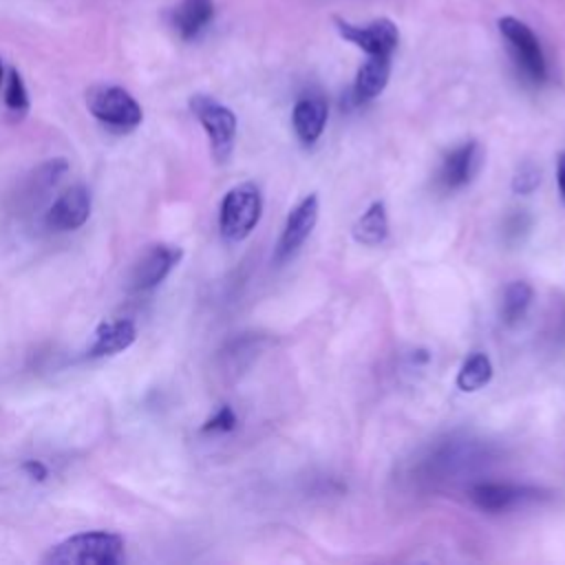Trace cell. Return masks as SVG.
<instances>
[{
	"mask_svg": "<svg viewBox=\"0 0 565 565\" xmlns=\"http://www.w3.org/2000/svg\"><path fill=\"white\" fill-rule=\"evenodd\" d=\"M4 104L13 113H24L29 108V93L22 82V75L15 68H9L4 82Z\"/></svg>",
	"mask_w": 565,
	"mask_h": 565,
	"instance_id": "cell-19",
	"label": "cell"
},
{
	"mask_svg": "<svg viewBox=\"0 0 565 565\" xmlns=\"http://www.w3.org/2000/svg\"><path fill=\"white\" fill-rule=\"evenodd\" d=\"M318 196L316 194H307L302 201H298V205L287 214L285 227L280 232L278 245H276V254L274 260L282 263L287 258H291L300 245L307 241V236L313 232L316 223H318Z\"/></svg>",
	"mask_w": 565,
	"mask_h": 565,
	"instance_id": "cell-8",
	"label": "cell"
},
{
	"mask_svg": "<svg viewBox=\"0 0 565 565\" xmlns=\"http://www.w3.org/2000/svg\"><path fill=\"white\" fill-rule=\"evenodd\" d=\"M541 183V170L534 163H523L512 177V190L516 194H532Z\"/></svg>",
	"mask_w": 565,
	"mask_h": 565,
	"instance_id": "cell-20",
	"label": "cell"
},
{
	"mask_svg": "<svg viewBox=\"0 0 565 565\" xmlns=\"http://www.w3.org/2000/svg\"><path fill=\"white\" fill-rule=\"evenodd\" d=\"M556 183H558L561 196L565 199V152L558 157V163H556Z\"/></svg>",
	"mask_w": 565,
	"mask_h": 565,
	"instance_id": "cell-23",
	"label": "cell"
},
{
	"mask_svg": "<svg viewBox=\"0 0 565 565\" xmlns=\"http://www.w3.org/2000/svg\"><path fill=\"white\" fill-rule=\"evenodd\" d=\"M90 205V192L84 185H71L53 201L46 212V225L55 232H73L88 221Z\"/></svg>",
	"mask_w": 565,
	"mask_h": 565,
	"instance_id": "cell-9",
	"label": "cell"
},
{
	"mask_svg": "<svg viewBox=\"0 0 565 565\" xmlns=\"http://www.w3.org/2000/svg\"><path fill=\"white\" fill-rule=\"evenodd\" d=\"M263 196L258 185L245 181L227 190L218 210V227L227 241H243L258 225Z\"/></svg>",
	"mask_w": 565,
	"mask_h": 565,
	"instance_id": "cell-4",
	"label": "cell"
},
{
	"mask_svg": "<svg viewBox=\"0 0 565 565\" xmlns=\"http://www.w3.org/2000/svg\"><path fill=\"white\" fill-rule=\"evenodd\" d=\"M22 468L29 472V477H33V479H38V481H42V479L46 477V468H44V463H40V461H35V459L24 461V466H22Z\"/></svg>",
	"mask_w": 565,
	"mask_h": 565,
	"instance_id": "cell-22",
	"label": "cell"
},
{
	"mask_svg": "<svg viewBox=\"0 0 565 565\" xmlns=\"http://www.w3.org/2000/svg\"><path fill=\"white\" fill-rule=\"evenodd\" d=\"M327 115H329L327 102L322 97H318V95L300 97L294 104L291 124H294V130H296L298 139L305 146H311V143H316L320 139V135L324 130V124H327Z\"/></svg>",
	"mask_w": 565,
	"mask_h": 565,
	"instance_id": "cell-10",
	"label": "cell"
},
{
	"mask_svg": "<svg viewBox=\"0 0 565 565\" xmlns=\"http://www.w3.org/2000/svg\"><path fill=\"white\" fill-rule=\"evenodd\" d=\"M124 561V539L95 530L82 532L53 545L44 556L49 565H117Z\"/></svg>",
	"mask_w": 565,
	"mask_h": 565,
	"instance_id": "cell-1",
	"label": "cell"
},
{
	"mask_svg": "<svg viewBox=\"0 0 565 565\" xmlns=\"http://www.w3.org/2000/svg\"><path fill=\"white\" fill-rule=\"evenodd\" d=\"M532 285L530 282H525V280H512L508 287H505V291H503V298H501V320L505 322V324H514V322H519L523 316H525V311H527V307H530V302H532Z\"/></svg>",
	"mask_w": 565,
	"mask_h": 565,
	"instance_id": "cell-18",
	"label": "cell"
},
{
	"mask_svg": "<svg viewBox=\"0 0 565 565\" xmlns=\"http://www.w3.org/2000/svg\"><path fill=\"white\" fill-rule=\"evenodd\" d=\"M181 256L183 252L177 245H168V243L150 245L132 267L130 289L132 291L154 289L177 267Z\"/></svg>",
	"mask_w": 565,
	"mask_h": 565,
	"instance_id": "cell-7",
	"label": "cell"
},
{
	"mask_svg": "<svg viewBox=\"0 0 565 565\" xmlns=\"http://www.w3.org/2000/svg\"><path fill=\"white\" fill-rule=\"evenodd\" d=\"M137 338V327L128 318L119 320H104L95 331V342L88 351L90 358H104L115 355L124 349H128Z\"/></svg>",
	"mask_w": 565,
	"mask_h": 565,
	"instance_id": "cell-13",
	"label": "cell"
},
{
	"mask_svg": "<svg viewBox=\"0 0 565 565\" xmlns=\"http://www.w3.org/2000/svg\"><path fill=\"white\" fill-rule=\"evenodd\" d=\"M527 494H534V490L512 486V483H477L470 488L472 503L486 512L508 510L514 503L523 501Z\"/></svg>",
	"mask_w": 565,
	"mask_h": 565,
	"instance_id": "cell-15",
	"label": "cell"
},
{
	"mask_svg": "<svg viewBox=\"0 0 565 565\" xmlns=\"http://www.w3.org/2000/svg\"><path fill=\"white\" fill-rule=\"evenodd\" d=\"M492 380V362L486 353H472L457 373V388L463 393H475Z\"/></svg>",
	"mask_w": 565,
	"mask_h": 565,
	"instance_id": "cell-17",
	"label": "cell"
},
{
	"mask_svg": "<svg viewBox=\"0 0 565 565\" xmlns=\"http://www.w3.org/2000/svg\"><path fill=\"white\" fill-rule=\"evenodd\" d=\"M214 20V0H179L170 13L172 29L181 40H196Z\"/></svg>",
	"mask_w": 565,
	"mask_h": 565,
	"instance_id": "cell-11",
	"label": "cell"
},
{
	"mask_svg": "<svg viewBox=\"0 0 565 565\" xmlns=\"http://www.w3.org/2000/svg\"><path fill=\"white\" fill-rule=\"evenodd\" d=\"M236 426V415L230 406H221L205 424H203V433H227Z\"/></svg>",
	"mask_w": 565,
	"mask_h": 565,
	"instance_id": "cell-21",
	"label": "cell"
},
{
	"mask_svg": "<svg viewBox=\"0 0 565 565\" xmlns=\"http://www.w3.org/2000/svg\"><path fill=\"white\" fill-rule=\"evenodd\" d=\"M335 31L340 38L364 51L366 55H386L393 57L399 44V29L391 18H375L366 24H355L344 18H333Z\"/></svg>",
	"mask_w": 565,
	"mask_h": 565,
	"instance_id": "cell-6",
	"label": "cell"
},
{
	"mask_svg": "<svg viewBox=\"0 0 565 565\" xmlns=\"http://www.w3.org/2000/svg\"><path fill=\"white\" fill-rule=\"evenodd\" d=\"M351 232L360 245L375 247V245L384 243V238L388 236V216H386L384 201H373L362 212V216L353 223Z\"/></svg>",
	"mask_w": 565,
	"mask_h": 565,
	"instance_id": "cell-16",
	"label": "cell"
},
{
	"mask_svg": "<svg viewBox=\"0 0 565 565\" xmlns=\"http://www.w3.org/2000/svg\"><path fill=\"white\" fill-rule=\"evenodd\" d=\"M499 33L510 51L516 71L532 84H543L547 77V62L536 33L519 18L503 15L497 22Z\"/></svg>",
	"mask_w": 565,
	"mask_h": 565,
	"instance_id": "cell-2",
	"label": "cell"
},
{
	"mask_svg": "<svg viewBox=\"0 0 565 565\" xmlns=\"http://www.w3.org/2000/svg\"><path fill=\"white\" fill-rule=\"evenodd\" d=\"M2 79H4V68H2V60H0V84H2Z\"/></svg>",
	"mask_w": 565,
	"mask_h": 565,
	"instance_id": "cell-24",
	"label": "cell"
},
{
	"mask_svg": "<svg viewBox=\"0 0 565 565\" xmlns=\"http://www.w3.org/2000/svg\"><path fill=\"white\" fill-rule=\"evenodd\" d=\"M190 110L207 132L212 154L218 161H225L232 154L234 139H236V115L210 95H192Z\"/></svg>",
	"mask_w": 565,
	"mask_h": 565,
	"instance_id": "cell-5",
	"label": "cell"
},
{
	"mask_svg": "<svg viewBox=\"0 0 565 565\" xmlns=\"http://www.w3.org/2000/svg\"><path fill=\"white\" fill-rule=\"evenodd\" d=\"M86 104L90 115L113 132H130L143 119L139 102L115 84L93 86L86 95Z\"/></svg>",
	"mask_w": 565,
	"mask_h": 565,
	"instance_id": "cell-3",
	"label": "cell"
},
{
	"mask_svg": "<svg viewBox=\"0 0 565 565\" xmlns=\"http://www.w3.org/2000/svg\"><path fill=\"white\" fill-rule=\"evenodd\" d=\"M391 77V57L386 55H366V62L355 73L351 97L355 104L375 99L388 84Z\"/></svg>",
	"mask_w": 565,
	"mask_h": 565,
	"instance_id": "cell-12",
	"label": "cell"
},
{
	"mask_svg": "<svg viewBox=\"0 0 565 565\" xmlns=\"http://www.w3.org/2000/svg\"><path fill=\"white\" fill-rule=\"evenodd\" d=\"M475 161H477V143L475 141H466V143L452 148L441 161L439 183L446 190L466 185L475 172Z\"/></svg>",
	"mask_w": 565,
	"mask_h": 565,
	"instance_id": "cell-14",
	"label": "cell"
}]
</instances>
